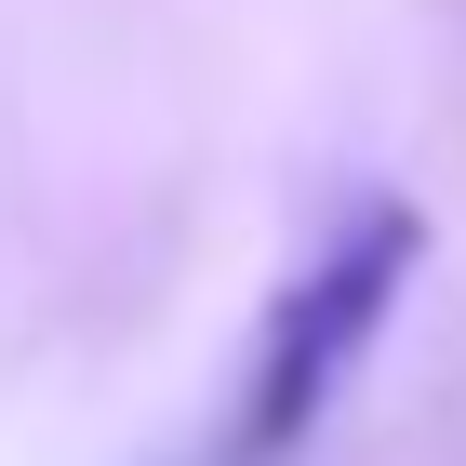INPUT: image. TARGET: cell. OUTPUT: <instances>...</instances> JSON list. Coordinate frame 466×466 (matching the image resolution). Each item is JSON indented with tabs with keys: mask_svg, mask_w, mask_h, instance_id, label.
<instances>
[{
	"mask_svg": "<svg viewBox=\"0 0 466 466\" xmlns=\"http://www.w3.org/2000/svg\"><path fill=\"white\" fill-rule=\"evenodd\" d=\"M413 280H427V200L360 187L347 214L280 267V293H253V333H240V373L214 400L200 466H293L333 427V400L360 387V360L387 347Z\"/></svg>",
	"mask_w": 466,
	"mask_h": 466,
	"instance_id": "1",
	"label": "cell"
}]
</instances>
